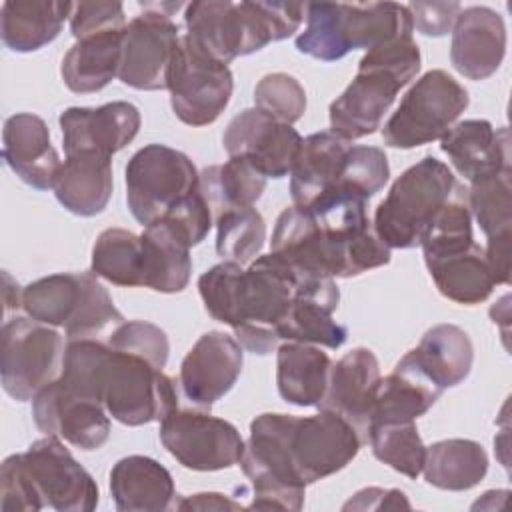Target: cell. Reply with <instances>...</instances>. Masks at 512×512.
Masks as SVG:
<instances>
[{
    "label": "cell",
    "instance_id": "cb8c5ba5",
    "mask_svg": "<svg viewBox=\"0 0 512 512\" xmlns=\"http://www.w3.org/2000/svg\"><path fill=\"white\" fill-rule=\"evenodd\" d=\"M510 170L470 182L468 206L486 236L484 254L496 284L510 282V240H512V186Z\"/></svg>",
    "mask_w": 512,
    "mask_h": 512
},
{
    "label": "cell",
    "instance_id": "4dcf8cb0",
    "mask_svg": "<svg viewBox=\"0 0 512 512\" xmlns=\"http://www.w3.org/2000/svg\"><path fill=\"white\" fill-rule=\"evenodd\" d=\"M440 390L458 386L472 370L474 346L456 324H436L420 338L418 346L404 354Z\"/></svg>",
    "mask_w": 512,
    "mask_h": 512
},
{
    "label": "cell",
    "instance_id": "3957f363",
    "mask_svg": "<svg viewBox=\"0 0 512 512\" xmlns=\"http://www.w3.org/2000/svg\"><path fill=\"white\" fill-rule=\"evenodd\" d=\"M98 484L58 436H44L0 466V510L92 512Z\"/></svg>",
    "mask_w": 512,
    "mask_h": 512
},
{
    "label": "cell",
    "instance_id": "6da1fadb",
    "mask_svg": "<svg viewBox=\"0 0 512 512\" xmlns=\"http://www.w3.org/2000/svg\"><path fill=\"white\" fill-rule=\"evenodd\" d=\"M60 378L126 426L160 422L178 408V390L170 376L96 338L68 340Z\"/></svg>",
    "mask_w": 512,
    "mask_h": 512
},
{
    "label": "cell",
    "instance_id": "b9f144b4",
    "mask_svg": "<svg viewBox=\"0 0 512 512\" xmlns=\"http://www.w3.org/2000/svg\"><path fill=\"white\" fill-rule=\"evenodd\" d=\"M388 178H390V166L382 148L350 146L344 158L342 170L338 174V180L328 192L354 194L368 200L384 188Z\"/></svg>",
    "mask_w": 512,
    "mask_h": 512
},
{
    "label": "cell",
    "instance_id": "bcb514c9",
    "mask_svg": "<svg viewBox=\"0 0 512 512\" xmlns=\"http://www.w3.org/2000/svg\"><path fill=\"white\" fill-rule=\"evenodd\" d=\"M126 28V14L122 2H76L70 14V32L76 40Z\"/></svg>",
    "mask_w": 512,
    "mask_h": 512
},
{
    "label": "cell",
    "instance_id": "7bdbcfd3",
    "mask_svg": "<svg viewBox=\"0 0 512 512\" xmlns=\"http://www.w3.org/2000/svg\"><path fill=\"white\" fill-rule=\"evenodd\" d=\"M254 104V108L266 116L284 124H294L306 110V92L294 76L272 72L262 76L254 86Z\"/></svg>",
    "mask_w": 512,
    "mask_h": 512
},
{
    "label": "cell",
    "instance_id": "d6a6232c",
    "mask_svg": "<svg viewBox=\"0 0 512 512\" xmlns=\"http://www.w3.org/2000/svg\"><path fill=\"white\" fill-rule=\"evenodd\" d=\"M142 240V286L162 294L182 292L192 274L188 242L166 222L144 226Z\"/></svg>",
    "mask_w": 512,
    "mask_h": 512
},
{
    "label": "cell",
    "instance_id": "4fadbf2b",
    "mask_svg": "<svg viewBox=\"0 0 512 512\" xmlns=\"http://www.w3.org/2000/svg\"><path fill=\"white\" fill-rule=\"evenodd\" d=\"M182 4H144V12L134 16L124 34V52L118 78L134 90H166L168 70L180 28L172 12Z\"/></svg>",
    "mask_w": 512,
    "mask_h": 512
},
{
    "label": "cell",
    "instance_id": "60d3db41",
    "mask_svg": "<svg viewBox=\"0 0 512 512\" xmlns=\"http://www.w3.org/2000/svg\"><path fill=\"white\" fill-rule=\"evenodd\" d=\"M374 456L396 472L418 478L426 460V446L418 434L416 422L374 424L368 434Z\"/></svg>",
    "mask_w": 512,
    "mask_h": 512
},
{
    "label": "cell",
    "instance_id": "d4e9b609",
    "mask_svg": "<svg viewBox=\"0 0 512 512\" xmlns=\"http://www.w3.org/2000/svg\"><path fill=\"white\" fill-rule=\"evenodd\" d=\"M2 158L8 168L36 190L54 188L62 160L50 142L46 122L30 112L6 118L2 128Z\"/></svg>",
    "mask_w": 512,
    "mask_h": 512
},
{
    "label": "cell",
    "instance_id": "f6af8a7d",
    "mask_svg": "<svg viewBox=\"0 0 512 512\" xmlns=\"http://www.w3.org/2000/svg\"><path fill=\"white\" fill-rule=\"evenodd\" d=\"M160 220L166 222L192 248L208 236L212 228V210L198 188L196 192L174 204Z\"/></svg>",
    "mask_w": 512,
    "mask_h": 512
},
{
    "label": "cell",
    "instance_id": "836d02e7",
    "mask_svg": "<svg viewBox=\"0 0 512 512\" xmlns=\"http://www.w3.org/2000/svg\"><path fill=\"white\" fill-rule=\"evenodd\" d=\"M332 360L314 344L286 342L276 348V386L288 404L318 406L328 384Z\"/></svg>",
    "mask_w": 512,
    "mask_h": 512
},
{
    "label": "cell",
    "instance_id": "484cf974",
    "mask_svg": "<svg viewBox=\"0 0 512 512\" xmlns=\"http://www.w3.org/2000/svg\"><path fill=\"white\" fill-rule=\"evenodd\" d=\"M440 148L468 182L512 168L508 128H494L488 120L456 122L440 138Z\"/></svg>",
    "mask_w": 512,
    "mask_h": 512
},
{
    "label": "cell",
    "instance_id": "d590c367",
    "mask_svg": "<svg viewBox=\"0 0 512 512\" xmlns=\"http://www.w3.org/2000/svg\"><path fill=\"white\" fill-rule=\"evenodd\" d=\"M424 262L438 292L452 302L466 306L480 304L496 286L484 248L476 242L464 250Z\"/></svg>",
    "mask_w": 512,
    "mask_h": 512
},
{
    "label": "cell",
    "instance_id": "9c48e42d",
    "mask_svg": "<svg viewBox=\"0 0 512 512\" xmlns=\"http://www.w3.org/2000/svg\"><path fill=\"white\" fill-rule=\"evenodd\" d=\"M468 90L446 70L422 74L386 120L382 138L392 148H416L442 138L468 108Z\"/></svg>",
    "mask_w": 512,
    "mask_h": 512
},
{
    "label": "cell",
    "instance_id": "44dd1931",
    "mask_svg": "<svg viewBox=\"0 0 512 512\" xmlns=\"http://www.w3.org/2000/svg\"><path fill=\"white\" fill-rule=\"evenodd\" d=\"M58 124L66 154L96 152L112 156L128 146L140 130V112L134 104L116 100L98 108H66Z\"/></svg>",
    "mask_w": 512,
    "mask_h": 512
},
{
    "label": "cell",
    "instance_id": "277c9868",
    "mask_svg": "<svg viewBox=\"0 0 512 512\" xmlns=\"http://www.w3.org/2000/svg\"><path fill=\"white\" fill-rule=\"evenodd\" d=\"M306 14L302 2L196 0L186 4V36L214 60L228 64L292 36Z\"/></svg>",
    "mask_w": 512,
    "mask_h": 512
},
{
    "label": "cell",
    "instance_id": "f907efd6",
    "mask_svg": "<svg viewBox=\"0 0 512 512\" xmlns=\"http://www.w3.org/2000/svg\"><path fill=\"white\" fill-rule=\"evenodd\" d=\"M2 294H4V312H12L18 310L22 306V290L18 286L16 280H12V276L8 272H2Z\"/></svg>",
    "mask_w": 512,
    "mask_h": 512
},
{
    "label": "cell",
    "instance_id": "7dc6e473",
    "mask_svg": "<svg viewBox=\"0 0 512 512\" xmlns=\"http://www.w3.org/2000/svg\"><path fill=\"white\" fill-rule=\"evenodd\" d=\"M408 12L412 16V26L424 36H446L462 10L458 2H410Z\"/></svg>",
    "mask_w": 512,
    "mask_h": 512
},
{
    "label": "cell",
    "instance_id": "ac0fdd59",
    "mask_svg": "<svg viewBox=\"0 0 512 512\" xmlns=\"http://www.w3.org/2000/svg\"><path fill=\"white\" fill-rule=\"evenodd\" d=\"M244 348L226 332H206L188 350L180 364L178 384L186 400L208 410L232 390L244 364Z\"/></svg>",
    "mask_w": 512,
    "mask_h": 512
},
{
    "label": "cell",
    "instance_id": "f1b7e54d",
    "mask_svg": "<svg viewBox=\"0 0 512 512\" xmlns=\"http://www.w3.org/2000/svg\"><path fill=\"white\" fill-rule=\"evenodd\" d=\"M350 142L330 130L310 134L302 140L290 172V196L294 206L306 208L324 196L338 180Z\"/></svg>",
    "mask_w": 512,
    "mask_h": 512
},
{
    "label": "cell",
    "instance_id": "ffe728a7",
    "mask_svg": "<svg viewBox=\"0 0 512 512\" xmlns=\"http://www.w3.org/2000/svg\"><path fill=\"white\" fill-rule=\"evenodd\" d=\"M380 380V366L374 352L362 346L352 348L332 364L318 408L342 416L356 430L362 444H368Z\"/></svg>",
    "mask_w": 512,
    "mask_h": 512
},
{
    "label": "cell",
    "instance_id": "30bf717a",
    "mask_svg": "<svg viewBox=\"0 0 512 512\" xmlns=\"http://www.w3.org/2000/svg\"><path fill=\"white\" fill-rule=\"evenodd\" d=\"M64 338L54 326L30 316H14L0 330V380L4 392L18 400H32L56 380L64 368Z\"/></svg>",
    "mask_w": 512,
    "mask_h": 512
},
{
    "label": "cell",
    "instance_id": "f546056e",
    "mask_svg": "<svg viewBox=\"0 0 512 512\" xmlns=\"http://www.w3.org/2000/svg\"><path fill=\"white\" fill-rule=\"evenodd\" d=\"M128 26V24H126ZM122 30H108L84 36L64 54L60 74L74 94H92L106 88L120 74L124 52Z\"/></svg>",
    "mask_w": 512,
    "mask_h": 512
},
{
    "label": "cell",
    "instance_id": "f35d334b",
    "mask_svg": "<svg viewBox=\"0 0 512 512\" xmlns=\"http://www.w3.org/2000/svg\"><path fill=\"white\" fill-rule=\"evenodd\" d=\"M90 272L116 286H142V240L124 228H106L92 248Z\"/></svg>",
    "mask_w": 512,
    "mask_h": 512
},
{
    "label": "cell",
    "instance_id": "ba28073f",
    "mask_svg": "<svg viewBox=\"0 0 512 512\" xmlns=\"http://www.w3.org/2000/svg\"><path fill=\"white\" fill-rule=\"evenodd\" d=\"M288 414L264 412L250 422L240 468L254 486L248 508L302 510L306 484L294 470L286 446Z\"/></svg>",
    "mask_w": 512,
    "mask_h": 512
},
{
    "label": "cell",
    "instance_id": "5bb4252c",
    "mask_svg": "<svg viewBox=\"0 0 512 512\" xmlns=\"http://www.w3.org/2000/svg\"><path fill=\"white\" fill-rule=\"evenodd\" d=\"M160 442L188 470L214 472L240 462L244 440L234 424L204 410H172L160 420Z\"/></svg>",
    "mask_w": 512,
    "mask_h": 512
},
{
    "label": "cell",
    "instance_id": "5b68a950",
    "mask_svg": "<svg viewBox=\"0 0 512 512\" xmlns=\"http://www.w3.org/2000/svg\"><path fill=\"white\" fill-rule=\"evenodd\" d=\"M412 16L404 4H306V28L296 38V50L316 60L334 62L350 50L366 52L412 36Z\"/></svg>",
    "mask_w": 512,
    "mask_h": 512
},
{
    "label": "cell",
    "instance_id": "7c38bea8",
    "mask_svg": "<svg viewBox=\"0 0 512 512\" xmlns=\"http://www.w3.org/2000/svg\"><path fill=\"white\" fill-rule=\"evenodd\" d=\"M170 104L188 126L212 124L228 106L234 78L222 64L200 50L186 34L180 36L168 70Z\"/></svg>",
    "mask_w": 512,
    "mask_h": 512
},
{
    "label": "cell",
    "instance_id": "74e56055",
    "mask_svg": "<svg viewBox=\"0 0 512 512\" xmlns=\"http://www.w3.org/2000/svg\"><path fill=\"white\" fill-rule=\"evenodd\" d=\"M266 188V178L244 158H228L224 164L208 166L200 174V192L212 216L228 208L254 206Z\"/></svg>",
    "mask_w": 512,
    "mask_h": 512
},
{
    "label": "cell",
    "instance_id": "ab89813d",
    "mask_svg": "<svg viewBox=\"0 0 512 512\" xmlns=\"http://www.w3.org/2000/svg\"><path fill=\"white\" fill-rule=\"evenodd\" d=\"M216 252L224 262H252L266 240V224L254 206L228 208L216 216Z\"/></svg>",
    "mask_w": 512,
    "mask_h": 512
},
{
    "label": "cell",
    "instance_id": "2e32d148",
    "mask_svg": "<svg viewBox=\"0 0 512 512\" xmlns=\"http://www.w3.org/2000/svg\"><path fill=\"white\" fill-rule=\"evenodd\" d=\"M32 418L40 432L80 450H98L110 436L106 408L70 388L60 376L32 398Z\"/></svg>",
    "mask_w": 512,
    "mask_h": 512
},
{
    "label": "cell",
    "instance_id": "8d00e7d4",
    "mask_svg": "<svg viewBox=\"0 0 512 512\" xmlns=\"http://www.w3.org/2000/svg\"><path fill=\"white\" fill-rule=\"evenodd\" d=\"M424 478L430 486L450 492L470 490L488 472V454L468 438H448L426 448Z\"/></svg>",
    "mask_w": 512,
    "mask_h": 512
},
{
    "label": "cell",
    "instance_id": "52a82bcc",
    "mask_svg": "<svg viewBox=\"0 0 512 512\" xmlns=\"http://www.w3.org/2000/svg\"><path fill=\"white\" fill-rule=\"evenodd\" d=\"M458 186L442 160L424 156L394 180L388 196L378 204L374 232L388 248L420 246L426 228Z\"/></svg>",
    "mask_w": 512,
    "mask_h": 512
},
{
    "label": "cell",
    "instance_id": "603a6c76",
    "mask_svg": "<svg viewBox=\"0 0 512 512\" xmlns=\"http://www.w3.org/2000/svg\"><path fill=\"white\" fill-rule=\"evenodd\" d=\"M506 54V26L502 16L488 6L460 10L452 28V66L470 80L492 76Z\"/></svg>",
    "mask_w": 512,
    "mask_h": 512
},
{
    "label": "cell",
    "instance_id": "e0dca14e",
    "mask_svg": "<svg viewBox=\"0 0 512 512\" xmlns=\"http://www.w3.org/2000/svg\"><path fill=\"white\" fill-rule=\"evenodd\" d=\"M222 144L228 158L248 160L264 178H284L292 172L302 136L292 124L278 122L258 108H246L228 122Z\"/></svg>",
    "mask_w": 512,
    "mask_h": 512
},
{
    "label": "cell",
    "instance_id": "9a60e30c",
    "mask_svg": "<svg viewBox=\"0 0 512 512\" xmlns=\"http://www.w3.org/2000/svg\"><path fill=\"white\" fill-rule=\"evenodd\" d=\"M286 446L296 474L308 486L348 466L362 440L342 416L320 410L314 416L288 414Z\"/></svg>",
    "mask_w": 512,
    "mask_h": 512
},
{
    "label": "cell",
    "instance_id": "ee69618b",
    "mask_svg": "<svg viewBox=\"0 0 512 512\" xmlns=\"http://www.w3.org/2000/svg\"><path fill=\"white\" fill-rule=\"evenodd\" d=\"M108 344L116 350L136 354L150 362L154 368L162 370L168 362L170 342L166 332L144 320H124L108 334Z\"/></svg>",
    "mask_w": 512,
    "mask_h": 512
},
{
    "label": "cell",
    "instance_id": "8992f818",
    "mask_svg": "<svg viewBox=\"0 0 512 512\" xmlns=\"http://www.w3.org/2000/svg\"><path fill=\"white\" fill-rule=\"evenodd\" d=\"M22 308L42 324L64 326L68 340L96 338L124 322L92 272H58L30 282L22 290Z\"/></svg>",
    "mask_w": 512,
    "mask_h": 512
},
{
    "label": "cell",
    "instance_id": "7a4b0ae2",
    "mask_svg": "<svg viewBox=\"0 0 512 512\" xmlns=\"http://www.w3.org/2000/svg\"><path fill=\"white\" fill-rule=\"evenodd\" d=\"M280 258L266 254L242 270L236 262H220L198 278L206 312L228 324L248 352L266 356L278 348L276 326L288 312L300 286Z\"/></svg>",
    "mask_w": 512,
    "mask_h": 512
},
{
    "label": "cell",
    "instance_id": "8fae6325",
    "mask_svg": "<svg viewBox=\"0 0 512 512\" xmlns=\"http://www.w3.org/2000/svg\"><path fill=\"white\" fill-rule=\"evenodd\" d=\"M200 188L192 160L170 146L146 144L126 164V202L132 216L148 226Z\"/></svg>",
    "mask_w": 512,
    "mask_h": 512
},
{
    "label": "cell",
    "instance_id": "1f68e13d",
    "mask_svg": "<svg viewBox=\"0 0 512 512\" xmlns=\"http://www.w3.org/2000/svg\"><path fill=\"white\" fill-rule=\"evenodd\" d=\"M74 2L8 0L0 10V36L12 52H36L50 44L70 18Z\"/></svg>",
    "mask_w": 512,
    "mask_h": 512
},
{
    "label": "cell",
    "instance_id": "e575fe53",
    "mask_svg": "<svg viewBox=\"0 0 512 512\" xmlns=\"http://www.w3.org/2000/svg\"><path fill=\"white\" fill-rule=\"evenodd\" d=\"M442 392L402 356L394 370L380 380L370 428L374 424L416 422V418L432 408Z\"/></svg>",
    "mask_w": 512,
    "mask_h": 512
},
{
    "label": "cell",
    "instance_id": "681fc988",
    "mask_svg": "<svg viewBox=\"0 0 512 512\" xmlns=\"http://www.w3.org/2000/svg\"><path fill=\"white\" fill-rule=\"evenodd\" d=\"M174 508H178V510H238L242 506H240V502H234L226 494L202 492V494L182 498L180 502H174Z\"/></svg>",
    "mask_w": 512,
    "mask_h": 512
},
{
    "label": "cell",
    "instance_id": "c3c4849f",
    "mask_svg": "<svg viewBox=\"0 0 512 512\" xmlns=\"http://www.w3.org/2000/svg\"><path fill=\"white\" fill-rule=\"evenodd\" d=\"M366 500H376L372 502L370 510H388V508H410V502L406 500V494L402 490H384V488H364L360 492L354 494V498H350L344 504V510L356 508L358 504L366 502Z\"/></svg>",
    "mask_w": 512,
    "mask_h": 512
},
{
    "label": "cell",
    "instance_id": "83f0119b",
    "mask_svg": "<svg viewBox=\"0 0 512 512\" xmlns=\"http://www.w3.org/2000/svg\"><path fill=\"white\" fill-rule=\"evenodd\" d=\"M110 158L96 152L66 154L52 188L56 200L76 216L100 214L112 196Z\"/></svg>",
    "mask_w": 512,
    "mask_h": 512
},
{
    "label": "cell",
    "instance_id": "7402d4cb",
    "mask_svg": "<svg viewBox=\"0 0 512 512\" xmlns=\"http://www.w3.org/2000/svg\"><path fill=\"white\" fill-rule=\"evenodd\" d=\"M338 302L340 290L334 278L300 280L288 312L276 326V336L286 342L340 348L348 338V328L332 318Z\"/></svg>",
    "mask_w": 512,
    "mask_h": 512
},
{
    "label": "cell",
    "instance_id": "d6986e66",
    "mask_svg": "<svg viewBox=\"0 0 512 512\" xmlns=\"http://www.w3.org/2000/svg\"><path fill=\"white\" fill-rule=\"evenodd\" d=\"M402 86L390 70L358 62L354 80L330 104V132L348 142L374 134Z\"/></svg>",
    "mask_w": 512,
    "mask_h": 512
},
{
    "label": "cell",
    "instance_id": "4316f807",
    "mask_svg": "<svg viewBox=\"0 0 512 512\" xmlns=\"http://www.w3.org/2000/svg\"><path fill=\"white\" fill-rule=\"evenodd\" d=\"M110 494L120 512H160L174 506L176 488L160 462L132 454L112 466Z\"/></svg>",
    "mask_w": 512,
    "mask_h": 512
}]
</instances>
